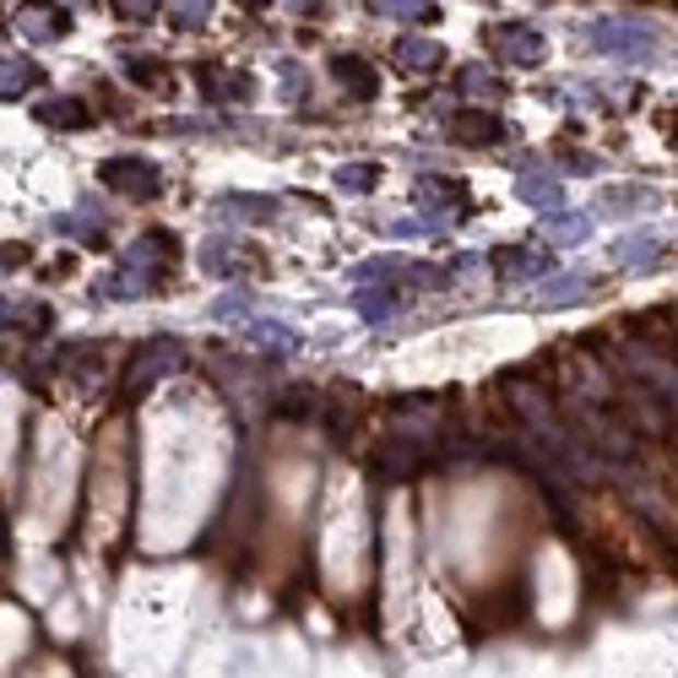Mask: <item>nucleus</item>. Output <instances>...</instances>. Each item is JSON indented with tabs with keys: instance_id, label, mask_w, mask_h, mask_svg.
<instances>
[{
	"instance_id": "nucleus-29",
	"label": "nucleus",
	"mask_w": 678,
	"mask_h": 678,
	"mask_svg": "<svg viewBox=\"0 0 678 678\" xmlns=\"http://www.w3.org/2000/svg\"><path fill=\"white\" fill-rule=\"evenodd\" d=\"M239 309H245V293H229V299H223L212 315H239Z\"/></svg>"
},
{
	"instance_id": "nucleus-3",
	"label": "nucleus",
	"mask_w": 678,
	"mask_h": 678,
	"mask_svg": "<svg viewBox=\"0 0 678 678\" xmlns=\"http://www.w3.org/2000/svg\"><path fill=\"white\" fill-rule=\"evenodd\" d=\"M98 185H109V190H120L131 201H152L163 190V174L147 157H104L98 163Z\"/></svg>"
},
{
	"instance_id": "nucleus-18",
	"label": "nucleus",
	"mask_w": 678,
	"mask_h": 678,
	"mask_svg": "<svg viewBox=\"0 0 678 678\" xmlns=\"http://www.w3.org/2000/svg\"><path fill=\"white\" fill-rule=\"evenodd\" d=\"M218 212H229V218H256V223H267V218H277V201H271V196H223V201H218Z\"/></svg>"
},
{
	"instance_id": "nucleus-25",
	"label": "nucleus",
	"mask_w": 678,
	"mask_h": 678,
	"mask_svg": "<svg viewBox=\"0 0 678 678\" xmlns=\"http://www.w3.org/2000/svg\"><path fill=\"white\" fill-rule=\"evenodd\" d=\"M370 11L397 16V22H429V16H434V5H423V0H402V5H370Z\"/></svg>"
},
{
	"instance_id": "nucleus-4",
	"label": "nucleus",
	"mask_w": 678,
	"mask_h": 678,
	"mask_svg": "<svg viewBox=\"0 0 678 678\" xmlns=\"http://www.w3.org/2000/svg\"><path fill=\"white\" fill-rule=\"evenodd\" d=\"M445 136L461 141V147H494V141H505V120L489 115V109H456L445 120Z\"/></svg>"
},
{
	"instance_id": "nucleus-23",
	"label": "nucleus",
	"mask_w": 678,
	"mask_h": 678,
	"mask_svg": "<svg viewBox=\"0 0 678 678\" xmlns=\"http://www.w3.org/2000/svg\"><path fill=\"white\" fill-rule=\"evenodd\" d=\"M66 27H71L66 11H55V16H22V33H33V38H55V33H66Z\"/></svg>"
},
{
	"instance_id": "nucleus-17",
	"label": "nucleus",
	"mask_w": 678,
	"mask_h": 678,
	"mask_svg": "<svg viewBox=\"0 0 678 678\" xmlns=\"http://www.w3.org/2000/svg\"><path fill=\"white\" fill-rule=\"evenodd\" d=\"M207 93H212V98L239 104V98H250V93H256V77H245V71H207Z\"/></svg>"
},
{
	"instance_id": "nucleus-1",
	"label": "nucleus",
	"mask_w": 678,
	"mask_h": 678,
	"mask_svg": "<svg viewBox=\"0 0 678 678\" xmlns=\"http://www.w3.org/2000/svg\"><path fill=\"white\" fill-rule=\"evenodd\" d=\"M592 44H597L603 55L641 60V55L657 49V33H652L646 22H635V16H603V22H592Z\"/></svg>"
},
{
	"instance_id": "nucleus-19",
	"label": "nucleus",
	"mask_w": 678,
	"mask_h": 678,
	"mask_svg": "<svg viewBox=\"0 0 678 678\" xmlns=\"http://www.w3.org/2000/svg\"><path fill=\"white\" fill-rule=\"evenodd\" d=\"M337 185L353 190V196H364V190L381 185V163H348V168H337Z\"/></svg>"
},
{
	"instance_id": "nucleus-22",
	"label": "nucleus",
	"mask_w": 678,
	"mask_h": 678,
	"mask_svg": "<svg viewBox=\"0 0 678 678\" xmlns=\"http://www.w3.org/2000/svg\"><path fill=\"white\" fill-rule=\"evenodd\" d=\"M126 77L141 82V87H163L168 82V66H157V60H141V55H126Z\"/></svg>"
},
{
	"instance_id": "nucleus-26",
	"label": "nucleus",
	"mask_w": 678,
	"mask_h": 678,
	"mask_svg": "<svg viewBox=\"0 0 678 678\" xmlns=\"http://www.w3.org/2000/svg\"><path fill=\"white\" fill-rule=\"evenodd\" d=\"M461 93H500V82H494L489 71H478V66H467V71H461Z\"/></svg>"
},
{
	"instance_id": "nucleus-9",
	"label": "nucleus",
	"mask_w": 678,
	"mask_h": 678,
	"mask_svg": "<svg viewBox=\"0 0 678 678\" xmlns=\"http://www.w3.org/2000/svg\"><path fill=\"white\" fill-rule=\"evenodd\" d=\"M33 115H38V126H49V131H82V126L93 120V109H87L82 98H44Z\"/></svg>"
},
{
	"instance_id": "nucleus-8",
	"label": "nucleus",
	"mask_w": 678,
	"mask_h": 678,
	"mask_svg": "<svg viewBox=\"0 0 678 678\" xmlns=\"http://www.w3.org/2000/svg\"><path fill=\"white\" fill-rule=\"evenodd\" d=\"M179 364V348L174 342H152V348H141V359H136V370L126 375V391H147L163 370H174Z\"/></svg>"
},
{
	"instance_id": "nucleus-15",
	"label": "nucleus",
	"mask_w": 678,
	"mask_h": 678,
	"mask_svg": "<svg viewBox=\"0 0 678 678\" xmlns=\"http://www.w3.org/2000/svg\"><path fill=\"white\" fill-rule=\"evenodd\" d=\"M542 229H548L553 245H586V239H592V218H586V212H548Z\"/></svg>"
},
{
	"instance_id": "nucleus-2",
	"label": "nucleus",
	"mask_w": 678,
	"mask_h": 678,
	"mask_svg": "<svg viewBox=\"0 0 678 678\" xmlns=\"http://www.w3.org/2000/svg\"><path fill=\"white\" fill-rule=\"evenodd\" d=\"M483 44H489V55H500L505 66H542V55H548L542 33L527 27V22H494V27H483Z\"/></svg>"
},
{
	"instance_id": "nucleus-20",
	"label": "nucleus",
	"mask_w": 678,
	"mask_h": 678,
	"mask_svg": "<svg viewBox=\"0 0 678 678\" xmlns=\"http://www.w3.org/2000/svg\"><path fill=\"white\" fill-rule=\"evenodd\" d=\"M55 229L60 234H71V239H82V245H93V250H104L109 239H104V229H98V218H55Z\"/></svg>"
},
{
	"instance_id": "nucleus-27",
	"label": "nucleus",
	"mask_w": 678,
	"mask_h": 678,
	"mask_svg": "<svg viewBox=\"0 0 678 678\" xmlns=\"http://www.w3.org/2000/svg\"><path fill=\"white\" fill-rule=\"evenodd\" d=\"M359 309H364L370 320H386V309H397V299H391V293H359Z\"/></svg>"
},
{
	"instance_id": "nucleus-14",
	"label": "nucleus",
	"mask_w": 678,
	"mask_h": 678,
	"mask_svg": "<svg viewBox=\"0 0 678 678\" xmlns=\"http://www.w3.org/2000/svg\"><path fill=\"white\" fill-rule=\"evenodd\" d=\"M331 71H337V82H342V87H353L359 98H375V93H381L375 66H370V60H359V55H337V60H331Z\"/></svg>"
},
{
	"instance_id": "nucleus-24",
	"label": "nucleus",
	"mask_w": 678,
	"mask_h": 678,
	"mask_svg": "<svg viewBox=\"0 0 678 678\" xmlns=\"http://www.w3.org/2000/svg\"><path fill=\"white\" fill-rule=\"evenodd\" d=\"M652 196L646 190H619V185H603V207L608 212H630V207H646Z\"/></svg>"
},
{
	"instance_id": "nucleus-5",
	"label": "nucleus",
	"mask_w": 678,
	"mask_h": 678,
	"mask_svg": "<svg viewBox=\"0 0 678 678\" xmlns=\"http://www.w3.org/2000/svg\"><path fill=\"white\" fill-rule=\"evenodd\" d=\"M418 207L434 218V229L445 223V218H461L472 201H467V185L461 179H423L418 185Z\"/></svg>"
},
{
	"instance_id": "nucleus-13",
	"label": "nucleus",
	"mask_w": 678,
	"mask_h": 678,
	"mask_svg": "<svg viewBox=\"0 0 678 678\" xmlns=\"http://www.w3.org/2000/svg\"><path fill=\"white\" fill-rule=\"evenodd\" d=\"M516 190H522V201H533V207H542V212H559V201H564V185H559L548 168H538V163L522 174Z\"/></svg>"
},
{
	"instance_id": "nucleus-6",
	"label": "nucleus",
	"mask_w": 678,
	"mask_h": 678,
	"mask_svg": "<svg viewBox=\"0 0 678 678\" xmlns=\"http://www.w3.org/2000/svg\"><path fill=\"white\" fill-rule=\"evenodd\" d=\"M489 267L500 271V277H511V282H533L542 271H553V261H548V250H538V245H500L489 256Z\"/></svg>"
},
{
	"instance_id": "nucleus-10",
	"label": "nucleus",
	"mask_w": 678,
	"mask_h": 678,
	"mask_svg": "<svg viewBox=\"0 0 678 678\" xmlns=\"http://www.w3.org/2000/svg\"><path fill=\"white\" fill-rule=\"evenodd\" d=\"M44 82V66L27 55H0V98H22L27 87Z\"/></svg>"
},
{
	"instance_id": "nucleus-16",
	"label": "nucleus",
	"mask_w": 678,
	"mask_h": 678,
	"mask_svg": "<svg viewBox=\"0 0 678 678\" xmlns=\"http://www.w3.org/2000/svg\"><path fill=\"white\" fill-rule=\"evenodd\" d=\"M440 55H445V49H440L434 38H402V44H397V66H402V71H434Z\"/></svg>"
},
{
	"instance_id": "nucleus-12",
	"label": "nucleus",
	"mask_w": 678,
	"mask_h": 678,
	"mask_svg": "<svg viewBox=\"0 0 678 678\" xmlns=\"http://www.w3.org/2000/svg\"><path fill=\"white\" fill-rule=\"evenodd\" d=\"M201 261H207V271H223V277H234V261H250V267H256V250H245L234 234H212V239L201 245Z\"/></svg>"
},
{
	"instance_id": "nucleus-7",
	"label": "nucleus",
	"mask_w": 678,
	"mask_h": 678,
	"mask_svg": "<svg viewBox=\"0 0 678 678\" xmlns=\"http://www.w3.org/2000/svg\"><path fill=\"white\" fill-rule=\"evenodd\" d=\"M174 234H163V229H147L141 239H131V250H126V267L131 271H168L174 267Z\"/></svg>"
},
{
	"instance_id": "nucleus-28",
	"label": "nucleus",
	"mask_w": 678,
	"mask_h": 678,
	"mask_svg": "<svg viewBox=\"0 0 678 678\" xmlns=\"http://www.w3.org/2000/svg\"><path fill=\"white\" fill-rule=\"evenodd\" d=\"M174 22L179 27H201L207 22V5H174Z\"/></svg>"
},
{
	"instance_id": "nucleus-11",
	"label": "nucleus",
	"mask_w": 678,
	"mask_h": 678,
	"mask_svg": "<svg viewBox=\"0 0 678 678\" xmlns=\"http://www.w3.org/2000/svg\"><path fill=\"white\" fill-rule=\"evenodd\" d=\"M0 331L44 337V331H49V309H44V304H16V299H0Z\"/></svg>"
},
{
	"instance_id": "nucleus-21",
	"label": "nucleus",
	"mask_w": 678,
	"mask_h": 678,
	"mask_svg": "<svg viewBox=\"0 0 678 678\" xmlns=\"http://www.w3.org/2000/svg\"><path fill=\"white\" fill-rule=\"evenodd\" d=\"M586 288H592V282H581V277H553V282H542V304H570V299H586Z\"/></svg>"
}]
</instances>
